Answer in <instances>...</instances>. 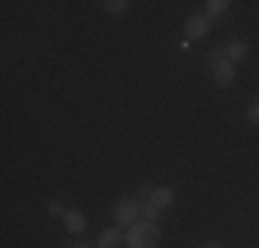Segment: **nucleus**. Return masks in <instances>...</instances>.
Segmentation results:
<instances>
[{
    "label": "nucleus",
    "instance_id": "1",
    "mask_svg": "<svg viewBox=\"0 0 259 248\" xmlns=\"http://www.w3.org/2000/svg\"><path fill=\"white\" fill-rule=\"evenodd\" d=\"M124 243H127V248H157V243H160V229L155 226V223L135 221L133 226L127 229Z\"/></svg>",
    "mask_w": 259,
    "mask_h": 248
},
{
    "label": "nucleus",
    "instance_id": "2",
    "mask_svg": "<svg viewBox=\"0 0 259 248\" xmlns=\"http://www.w3.org/2000/svg\"><path fill=\"white\" fill-rule=\"evenodd\" d=\"M138 213H141V204L138 198H119L113 207V221L116 226H133L135 221H138Z\"/></svg>",
    "mask_w": 259,
    "mask_h": 248
},
{
    "label": "nucleus",
    "instance_id": "3",
    "mask_svg": "<svg viewBox=\"0 0 259 248\" xmlns=\"http://www.w3.org/2000/svg\"><path fill=\"white\" fill-rule=\"evenodd\" d=\"M212 80L218 89H229L234 83V64L226 58H212Z\"/></svg>",
    "mask_w": 259,
    "mask_h": 248
},
{
    "label": "nucleus",
    "instance_id": "4",
    "mask_svg": "<svg viewBox=\"0 0 259 248\" xmlns=\"http://www.w3.org/2000/svg\"><path fill=\"white\" fill-rule=\"evenodd\" d=\"M185 33H188L193 42L204 39V36L209 33V17L207 14H190L188 20H185Z\"/></svg>",
    "mask_w": 259,
    "mask_h": 248
},
{
    "label": "nucleus",
    "instance_id": "5",
    "mask_svg": "<svg viewBox=\"0 0 259 248\" xmlns=\"http://www.w3.org/2000/svg\"><path fill=\"white\" fill-rule=\"evenodd\" d=\"M245 55H248V45H245V42H229V45L224 50H218L212 58H226L229 64H234V61H243Z\"/></svg>",
    "mask_w": 259,
    "mask_h": 248
},
{
    "label": "nucleus",
    "instance_id": "6",
    "mask_svg": "<svg viewBox=\"0 0 259 248\" xmlns=\"http://www.w3.org/2000/svg\"><path fill=\"white\" fill-rule=\"evenodd\" d=\"M64 226L69 229L72 234H83L85 229H89V218H85L80 210H66V215H64Z\"/></svg>",
    "mask_w": 259,
    "mask_h": 248
},
{
    "label": "nucleus",
    "instance_id": "7",
    "mask_svg": "<svg viewBox=\"0 0 259 248\" xmlns=\"http://www.w3.org/2000/svg\"><path fill=\"white\" fill-rule=\"evenodd\" d=\"M121 245H124L121 229H105L100 237H97V248H121Z\"/></svg>",
    "mask_w": 259,
    "mask_h": 248
},
{
    "label": "nucleus",
    "instance_id": "8",
    "mask_svg": "<svg viewBox=\"0 0 259 248\" xmlns=\"http://www.w3.org/2000/svg\"><path fill=\"white\" fill-rule=\"evenodd\" d=\"M174 190L171 188H155L152 190V196H149V201L155 204V207H160V210H165V207H171L174 204Z\"/></svg>",
    "mask_w": 259,
    "mask_h": 248
},
{
    "label": "nucleus",
    "instance_id": "9",
    "mask_svg": "<svg viewBox=\"0 0 259 248\" xmlns=\"http://www.w3.org/2000/svg\"><path fill=\"white\" fill-rule=\"evenodd\" d=\"M138 204H141V213H138L141 221H146V223H157L160 221V207H155L152 201H138Z\"/></svg>",
    "mask_w": 259,
    "mask_h": 248
},
{
    "label": "nucleus",
    "instance_id": "10",
    "mask_svg": "<svg viewBox=\"0 0 259 248\" xmlns=\"http://www.w3.org/2000/svg\"><path fill=\"white\" fill-rule=\"evenodd\" d=\"M102 9L108 11V14H127V11H130V0H105Z\"/></svg>",
    "mask_w": 259,
    "mask_h": 248
},
{
    "label": "nucleus",
    "instance_id": "11",
    "mask_svg": "<svg viewBox=\"0 0 259 248\" xmlns=\"http://www.w3.org/2000/svg\"><path fill=\"white\" fill-rule=\"evenodd\" d=\"M204 6H207V17H221L232 3H229V0H207Z\"/></svg>",
    "mask_w": 259,
    "mask_h": 248
},
{
    "label": "nucleus",
    "instance_id": "12",
    "mask_svg": "<svg viewBox=\"0 0 259 248\" xmlns=\"http://www.w3.org/2000/svg\"><path fill=\"white\" fill-rule=\"evenodd\" d=\"M47 213H50V218H64L66 215V207L61 201H50L47 204Z\"/></svg>",
    "mask_w": 259,
    "mask_h": 248
},
{
    "label": "nucleus",
    "instance_id": "13",
    "mask_svg": "<svg viewBox=\"0 0 259 248\" xmlns=\"http://www.w3.org/2000/svg\"><path fill=\"white\" fill-rule=\"evenodd\" d=\"M245 116H248V121H251V124H259V102L251 105V108H248V113H245Z\"/></svg>",
    "mask_w": 259,
    "mask_h": 248
},
{
    "label": "nucleus",
    "instance_id": "14",
    "mask_svg": "<svg viewBox=\"0 0 259 248\" xmlns=\"http://www.w3.org/2000/svg\"><path fill=\"white\" fill-rule=\"evenodd\" d=\"M72 248H89V245H85V243H75V245H72Z\"/></svg>",
    "mask_w": 259,
    "mask_h": 248
},
{
    "label": "nucleus",
    "instance_id": "15",
    "mask_svg": "<svg viewBox=\"0 0 259 248\" xmlns=\"http://www.w3.org/2000/svg\"><path fill=\"white\" fill-rule=\"evenodd\" d=\"M207 248H221V245H207Z\"/></svg>",
    "mask_w": 259,
    "mask_h": 248
}]
</instances>
